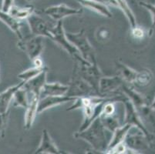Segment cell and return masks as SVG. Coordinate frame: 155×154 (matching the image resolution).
I'll list each match as a JSON object with an SVG mask.
<instances>
[{"instance_id": "14", "label": "cell", "mask_w": 155, "mask_h": 154, "mask_svg": "<svg viewBox=\"0 0 155 154\" xmlns=\"http://www.w3.org/2000/svg\"><path fill=\"white\" fill-rule=\"evenodd\" d=\"M24 83L25 82L22 81L19 84L9 87L2 93H0V114L5 113L9 111V105L12 101L14 93L18 89L22 87Z\"/></svg>"}, {"instance_id": "26", "label": "cell", "mask_w": 155, "mask_h": 154, "mask_svg": "<svg viewBox=\"0 0 155 154\" xmlns=\"http://www.w3.org/2000/svg\"><path fill=\"white\" fill-rule=\"evenodd\" d=\"M14 5V0H2L1 10L5 12H9L10 8Z\"/></svg>"}, {"instance_id": "27", "label": "cell", "mask_w": 155, "mask_h": 154, "mask_svg": "<svg viewBox=\"0 0 155 154\" xmlns=\"http://www.w3.org/2000/svg\"><path fill=\"white\" fill-rule=\"evenodd\" d=\"M132 30V34L135 38H137V39H140L143 36V31L141 29L138 27H135L134 29H131Z\"/></svg>"}, {"instance_id": "3", "label": "cell", "mask_w": 155, "mask_h": 154, "mask_svg": "<svg viewBox=\"0 0 155 154\" xmlns=\"http://www.w3.org/2000/svg\"><path fill=\"white\" fill-rule=\"evenodd\" d=\"M43 36H35L22 37L18 39L17 46L19 49L24 52L28 56L31 61L37 57H40V55L44 50Z\"/></svg>"}, {"instance_id": "24", "label": "cell", "mask_w": 155, "mask_h": 154, "mask_svg": "<svg viewBox=\"0 0 155 154\" xmlns=\"http://www.w3.org/2000/svg\"><path fill=\"white\" fill-rule=\"evenodd\" d=\"M150 78H151V76H150L149 72H140V73H137V74L136 80H135L134 83L143 86V85H147L150 82Z\"/></svg>"}, {"instance_id": "6", "label": "cell", "mask_w": 155, "mask_h": 154, "mask_svg": "<svg viewBox=\"0 0 155 154\" xmlns=\"http://www.w3.org/2000/svg\"><path fill=\"white\" fill-rule=\"evenodd\" d=\"M82 12V9L71 8L64 3L52 5L44 9V13L56 22L63 20L66 17L80 15Z\"/></svg>"}, {"instance_id": "16", "label": "cell", "mask_w": 155, "mask_h": 154, "mask_svg": "<svg viewBox=\"0 0 155 154\" xmlns=\"http://www.w3.org/2000/svg\"><path fill=\"white\" fill-rule=\"evenodd\" d=\"M0 21H2L16 35L18 39L23 37L21 32V21L14 18L9 12H5L1 9H0Z\"/></svg>"}, {"instance_id": "28", "label": "cell", "mask_w": 155, "mask_h": 154, "mask_svg": "<svg viewBox=\"0 0 155 154\" xmlns=\"http://www.w3.org/2000/svg\"><path fill=\"white\" fill-rule=\"evenodd\" d=\"M93 1H96V2H99L101 3H104L107 5H112V6L118 7L117 4L115 0H93Z\"/></svg>"}, {"instance_id": "9", "label": "cell", "mask_w": 155, "mask_h": 154, "mask_svg": "<svg viewBox=\"0 0 155 154\" xmlns=\"http://www.w3.org/2000/svg\"><path fill=\"white\" fill-rule=\"evenodd\" d=\"M77 97H70L68 95L63 96H46L40 97L38 104V114L42 113L47 110L67 102L73 101Z\"/></svg>"}, {"instance_id": "15", "label": "cell", "mask_w": 155, "mask_h": 154, "mask_svg": "<svg viewBox=\"0 0 155 154\" xmlns=\"http://www.w3.org/2000/svg\"><path fill=\"white\" fill-rule=\"evenodd\" d=\"M69 85L60 83H47L44 85L40 97L46 96H63L67 95L69 91Z\"/></svg>"}, {"instance_id": "21", "label": "cell", "mask_w": 155, "mask_h": 154, "mask_svg": "<svg viewBox=\"0 0 155 154\" xmlns=\"http://www.w3.org/2000/svg\"><path fill=\"white\" fill-rule=\"evenodd\" d=\"M99 118L100 120H101V123H102L104 128H105L108 132L111 133H113L115 131V129L120 126L119 120H118L117 117L115 116V114L110 116H106L101 114V115L100 116Z\"/></svg>"}, {"instance_id": "22", "label": "cell", "mask_w": 155, "mask_h": 154, "mask_svg": "<svg viewBox=\"0 0 155 154\" xmlns=\"http://www.w3.org/2000/svg\"><path fill=\"white\" fill-rule=\"evenodd\" d=\"M115 1H116L117 4L118 8H120L121 11L124 12L126 18L127 19L131 29L137 27L136 18H135L134 14L132 12L130 7L128 5L127 2L126 0H115Z\"/></svg>"}, {"instance_id": "18", "label": "cell", "mask_w": 155, "mask_h": 154, "mask_svg": "<svg viewBox=\"0 0 155 154\" xmlns=\"http://www.w3.org/2000/svg\"><path fill=\"white\" fill-rule=\"evenodd\" d=\"M116 67L119 73L118 75L123 79L124 81L128 83H134L137 72L120 61L116 62Z\"/></svg>"}, {"instance_id": "4", "label": "cell", "mask_w": 155, "mask_h": 154, "mask_svg": "<svg viewBox=\"0 0 155 154\" xmlns=\"http://www.w3.org/2000/svg\"><path fill=\"white\" fill-rule=\"evenodd\" d=\"M50 32H51V39H50L56 42V44L59 45L60 47L63 48L65 51H67V53L73 59L82 57L77 48L73 46L67 38L62 20L57 22L56 26L50 29Z\"/></svg>"}, {"instance_id": "2", "label": "cell", "mask_w": 155, "mask_h": 154, "mask_svg": "<svg viewBox=\"0 0 155 154\" xmlns=\"http://www.w3.org/2000/svg\"><path fill=\"white\" fill-rule=\"evenodd\" d=\"M66 36L68 40L77 48L83 59L91 63H97L95 50L89 42L84 29L78 32H66Z\"/></svg>"}, {"instance_id": "25", "label": "cell", "mask_w": 155, "mask_h": 154, "mask_svg": "<svg viewBox=\"0 0 155 154\" xmlns=\"http://www.w3.org/2000/svg\"><path fill=\"white\" fill-rule=\"evenodd\" d=\"M139 5L144 7L145 8L147 9V10L150 11V13H151L152 15V17H153V25H155V5H151V4L147 3V2H139Z\"/></svg>"}, {"instance_id": "23", "label": "cell", "mask_w": 155, "mask_h": 154, "mask_svg": "<svg viewBox=\"0 0 155 154\" xmlns=\"http://www.w3.org/2000/svg\"><path fill=\"white\" fill-rule=\"evenodd\" d=\"M45 68H46L45 66L44 67H36V66H34L32 68H29L28 70L19 73L18 75V78L26 83V82H28L29 80L35 78L36 76L40 74L45 70Z\"/></svg>"}, {"instance_id": "20", "label": "cell", "mask_w": 155, "mask_h": 154, "mask_svg": "<svg viewBox=\"0 0 155 154\" xmlns=\"http://www.w3.org/2000/svg\"><path fill=\"white\" fill-rule=\"evenodd\" d=\"M34 8L32 5L25 7V8H19V7L15 6L14 5L10 8L9 13L18 20L22 21L27 19L34 12Z\"/></svg>"}, {"instance_id": "1", "label": "cell", "mask_w": 155, "mask_h": 154, "mask_svg": "<svg viewBox=\"0 0 155 154\" xmlns=\"http://www.w3.org/2000/svg\"><path fill=\"white\" fill-rule=\"evenodd\" d=\"M107 131V130L104 127L100 118H97L87 129L75 133L73 134V137L88 143L95 151L106 152L110 140L106 134Z\"/></svg>"}, {"instance_id": "17", "label": "cell", "mask_w": 155, "mask_h": 154, "mask_svg": "<svg viewBox=\"0 0 155 154\" xmlns=\"http://www.w3.org/2000/svg\"><path fill=\"white\" fill-rule=\"evenodd\" d=\"M131 127L132 126L130 124H124L123 126H120L118 128H117L115 131L113 133V136L110 140L109 144H108L107 151L110 150L114 146H117L118 144L124 142L125 138Z\"/></svg>"}, {"instance_id": "8", "label": "cell", "mask_w": 155, "mask_h": 154, "mask_svg": "<svg viewBox=\"0 0 155 154\" xmlns=\"http://www.w3.org/2000/svg\"><path fill=\"white\" fill-rule=\"evenodd\" d=\"M26 20L32 35L51 39L50 28L41 16L33 12Z\"/></svg>"}, {"instance_id": "11", "label": "cell", "mask_w": 155, "mask_h": 154, "mask_svg": "<svg viewBox=\"0 0 155 154\" xmlns=\"http://www.w3.org/2000/svg\"><path fill=\"white\" fill-rule=\"evenodd\" d=\"M47 73V68H45V70L40 74L24 83L23 87L27 90L29 94H34V95L40 97L42 90H43L44 85L46 83Z\"/></svg>"}, {"instance_id": "10", "label": "cell", "mask_w": 155, "mask_h": 154, "mask_svg": "<svg viewBox=\"0 0 155 154\" xmlns=\"http://www.w3.org/2000/svg\"><path fill=\"white\" fill-rule=\"evenodd\" d=\"M37 154H61L63 152L59 149L53 139H52L50 133L46 129L42 131L41 140L37 149L35 151Z\"/></svg>"}, {"instance_id": "19", "label": "cell", "mask_w": 155, "mask_h": 154, "mask_svg": "<svg viewBox=\"0 0 155 154\" xmlns=\"http://www.w3.org/2000/svg\"><path fill=\"white\" fill-rule=\"evenodd\" d=\"M29 93L27 90L24 88L23 86L20 88L18 89L15 92L12 98V102H13V106L15 107H22V108L26 110V107L29 104Z\"/></svg>"}, {"instance_id": "30", "label": "cell", "mask_w": 155, "mask_h": 154, "mask_svg": "<svg viewBox=\"0 0 155 154\" xmlns=\"http://www.w3.org/2000/svg\"><path fill=\"white\" fill-rule=\"evenodd\" d=\"M153 108L155 109V100H154V102H153Z\"/></svg>"}, {"instance_id": "5", "label": "cell", "mask_w": 155, "mask_h": 154, "mask_svg": "<svg viewBox=\"0 0 155 154\" xmlns=\"http://www.w3.org/2000/svg\"><path fill=\"white\" fill-rule=\"evenodd\" d=\"M69 91L67 95L73 97H91L101 96L94 88L90 86L85 80H83L76 72L73 71L70 84L69 85ZM102 97V96H101Z\"/></svg>"}, {"instance_id": "29", "label": "cell", "mask_w": 155, "mask_h": 154, "mask_svg": "<svg viewBox=\"0 0 155 154\" xmlns=\"http://www.w3.org/2000/svg\"><path fill=\"white\" fill-rule=\"evenodd\" d=\"M32 62V63H33V65H34V66H36V67H44L43 61H42V59H40V57L36 58V59H33Z\"/></svg>"}, {"instance_id": "12", "label": "cell", "mask_w": 155, "mask_h": 154, "mask_svg": "<svg viewBox=\"0 0 155 154\" xmlns=\"http://www.w3.org/2000/svg\"><path fill=\"white\" fill-rule=\"evenodd\" d=\"M30 95L29 100V104L26 109L25 113V123L24 126L25 129H29L34 123L35 119L38 114V104L40 97L34 94H29Z\"/></svg>"}, {"instance_id": "7", "label": "cell", "mask_w": 155, "mask_h": 154, "mask_svg": "<svg viewBox=\"0 0 155 154\" xmlns=\"http://www.w3.org/2000/svg\"><path fill=\"white\" fill-rule=\"evenodd\" d=\"M124 83V81L119 75L114 76H103L99 82V93L103 97H106L110 93L117 94Z\"/></svg>"}, {"instance_id": "13", "label": "cell", "mask_w": 155, "mask_h": 154, "mask_svg": "<svg viewBox=\"0 0 155 154\" xmlns=\"http://www.w3.org/2000/svg\"><path fill=\"white\" fill-rule=\"evenodd\" d=\"M78 3L84 8L94 11L96 13L99 14L106 18H112L113 14L110 11L107 5L99 2H96L93 0H75Z\"/></svg>"}]
</instances>
